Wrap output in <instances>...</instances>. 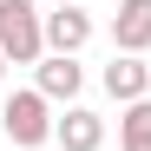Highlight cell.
<instances>
[{"label": "cell", "instance_id": "cell-1", "mask_svg": "<svg viewBox=\"0 0 151 151\" xmlns=\"http://www.w3.org/2000/svg\"><path fill=\"white\" fill-rule=\"evenodd\" d=\"M0 53L13 66H40L46 59V13L33 0H0Z\"/></svg>", "mask_w": 151, "mask_h": 151}, {"label": "cell", "instance_id": "cell-2", "mask_svg": "<svg viewBox=\"0 0 151 151\" xmlns=\"http://www.w3.org/2000/svg\"><path fill=\"white\" fill-rule=\"evenodd\" d=\"M0 125H7V145H20V151H40L46 138H53V99L46 92H13L7 99V112H0Z\"/></svg>", "mask_w": 151, "mask_h": 151}, {"label": "cell", "instance_id": "cell-3", "mask_svg": "<svg viewBox=\"0 0 151 151\" xmlns=\"http://www.w3.org/2000/svg\"><path fill=\"white\" fill-rule=\"evenodd\" d=\"M105 92L118 99V105L151 99V66H145L138 53H112V66H105Z\"/></svg>", "mask_w": 151, "mask_h": 151}, {"label": "cell", "instance_id": "cell-4", "mask_svg": "<svg viewBox=\"0 0 151 151\" xmlns=\"http://www.w3.org/2000/svg\"><path fill=\"white\" fill-rule=\"evenodd\" d=\"M92 40V20L79 7H53L46 13V53H66V59H79V46Z\"/></svg>", "mask_w": 151, "mask_h": 151}, {"label": "cell", "instance_id": "cell-5", "mask_svg": "<svg viewBox=\"0 0 151 151\" xmlns=\"http://www.w3.org/2000/svg\"><path fill=\"white\" fill-rule=\"evenodd\" d=\"M112 46H118V53H145V46H151V0H118Z\"/></svg>", "mask_w": 151, "mask_h": 151}, {"label": "cell", "instance_id": "cell-6", "mask_svg": "<svg viewBox=\"0 0 151 151\" xmlns=\"http://www.w3.org/2000/svg\"><path fill=\"white\" fill-rule=\"evenodd\" d=\"M79 86H86V72H79V59H66V53H46L40 59V79H33V92H46V99H79Z\"/></svg>", "mask_w": 151, "mask_h": 151}, {"label": "cell", "instance_id": "cell-7", "mask_svg": "<svg viewBox=\"0 0 151 151\" xmlns=\"http://www.w3.org/2000/svg\"><path fill=\"white\" fill-rule=\"evenodd\" d=\"M53 138H59L66 151H99V145H105V118L86 112V105H66V118L53 125Z\"/></svg>", "mask_w": 151, "mask_h": 151}, {"label": "cell", "instance_id": "cell-8", "mask_svg": "<svg viewBox=\"0 0 151 151\" xmlns=\"http://www.w3.org/2000/svg\"><path fill=\"white\" fill-rule=\"evenodd\" d=\"M118 151H151V99L118 112Z\"/></svg>", "mask_w": 151, "mask_h": 151}, {"label": "cell", "instance_id": "cell-9", "mask_svg": "<svg viewBox=\"0 0 151 151\" xmlns=\"http://www.w3.org/2000/svg\"><path fill=\"white\" fill-rule=\"evenodd\" d=\"M0 79H7V53H0Z\"/></svg>", "mask_w": 151, "mask_h": 151}, {"label": "cell", "instance_id": "cell-10", "mask_svg": "<svg viewBox=\"0 0 151 151\" xmlns=\"http://www.w3.org/2000/svg\"><path fill=\"white\" fill-rule=\"evenodd\" d=\"M53 7H79V0H53Z\"/></svg>", "mask_w": 151, "mask_h": 151}]
</instances>
